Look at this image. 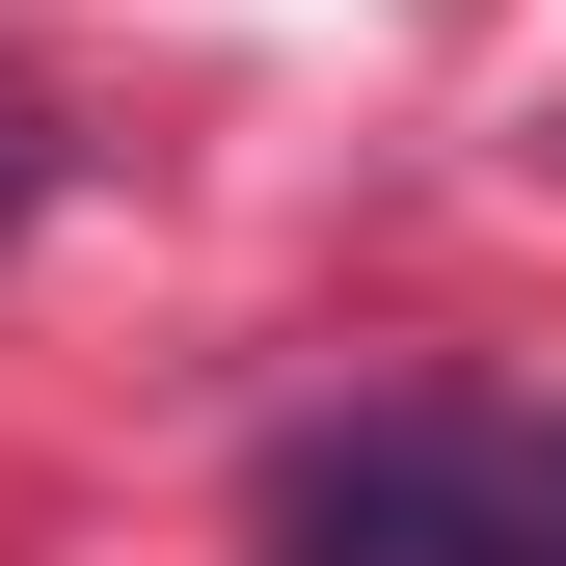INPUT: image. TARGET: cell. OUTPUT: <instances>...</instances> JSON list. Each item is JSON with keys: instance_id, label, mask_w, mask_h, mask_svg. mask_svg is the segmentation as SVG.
<instances>
[{"instance_id": "obj_1", "label": "cell", "mask_w": 566, "mask_h": 566, "mask_svg": "<svg viewBox=\"0 0 566 566\" xmlns=\"http://www.w3.org/2000/svg\"><path fill=\"white\" fill-rule=\"evenodd\" d=\"M270 566H566V405H378L270 485Z\"/></svg>"}, {"instance_id": "obj_2", "label": "cell", "mask_w": 566, "mask_h": 566, "mask_svg": "<svg viewBox=\"0 0 566 566\" xmlns=\"http://www.w3.org/2000/svg\"><path fill=\"white\" fill-rule=\"evenodd\" d=\"M28 189H54V135H28V82H0V217H28Z\"/></svg>"}]
</instances>
